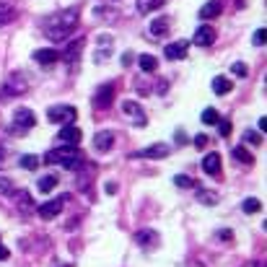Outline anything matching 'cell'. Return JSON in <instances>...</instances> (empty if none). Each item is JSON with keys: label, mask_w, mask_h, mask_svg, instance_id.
Listing matches in <instances>:
<instances>
[{"label": "cell", "mask_w": 267, "mask_h": 267, "mask_svg": "<svg viewBox=\"0 0 267 267\" xmlns=\"http://www.w3.org/2000/svg\"><path fill=\"white\" fill-rule=\"evenodd\" d=\"M218 120H220V117H218L215 109H205V112H202V125H215Z\"/></svg>", "instance_id": "1f68e13d"}, {"label": "cell", "mask_w": 267, "mask_h": 267, "mask_svg": "<svg viewBox=\"0 0 267 267\" xmlns=\"http://www.w3.org/2000/svg\"><path fill=\"white\" fill-rule=\"evenodd\" d=\"M138 158H166L169 156V145L166 143H156L151 148H143V151L135 153Z\"/></svg>", "instance_id": "9a60e30c"}, {"label": "cell", "mask_w": 267, "mask_h": 267, "mask_svg": "<svg viewBox=\"0 0 267 267\" xmlns=\"http://www.w3.org/2000/svg\"><path fill=\"white\" fill-rule=\"evenodd\" d=\"M192 42H195L197 47H210V44L215 42V29H213L210 24L200 26L197 32H195V37H192Z\"/></svg>", "instance_id": "7c38bea8"}, {"label": "cell", "mask_w": 267, "mask_h": 267, "mask_svg": "<svg viewBox=\"0 0 267 267\" xmlns=\"http://www.w3.org/2000/svg\"><path fill=\"white\" fill-rule=\"evenodd\" d=\"M8 257H11V251H8L3 244H0V259H8Z\"/></svg>", "instance_id": "ab89813d"}, {"label": "cell", "mask_w": 267, "mask_h": 267, "mask_svg": "<svg viewBox=\"0 0 267 267\" xmlns=\"http://www.w3.org/2000/svg\"><path fill=\"white\" fill-rule=\"evenodd\" d=\"M187 52H189V42H184V39H179V42H169V44H166V50H164V55L169 57V60H184Z\"/></svg>", "instance_id": "8fae6325"}, {"label": "cell", "mask_w": 267, "mask_h": 267, "mask_svg": "<svg viewBox=\"0 0 267 267\" xmlns=\"http://www.w3.org/2000/svg\"><path fill=\"white\" fill-rule=\"evenodd\" d=\"M83 47H86V37H78V39L68 42V47L63 50L60 60L68 63V65H76V63H78V57H81V52H83Z\"/></svg>", "instance_id": "52a82bcc"}, {"label": "cell", "mask_w": 267, "mask_h": 267, "mask_svg": "<svg viewBox=\"0 0 267 267\" xmlns=\"http://www.w3.org/2000/svg\"><path fill=\"white\" fill-rule=\"evenodd\" d=\"M68 202V197H55V200H50V202H44V205H39V215L44 218V220H52V218H57L63 213V205Z\"/></svg>", "instance_id": "30bf717a"}, {"label": "cell", "mask_w": 267, "mask_h": 267, "mask_svg": "<svg viewBox=\"0 0 267 267\" xmlns=\"http://www.w3.org/2000/svg\"><path fill=\"white\" fill-rule=\"evenodd\" d=\"M218 236H220V239H223V241H228V239H233V233H231V231H220Z\"/></svg>", "instance_id": "60d3db41"}, {"label": "cell", "mask_w": 267, "mask_h": 267, "mask_svg": "<svg viewBox=\"0 0 267 267\" xmlns=\"http://www.w3.org/2000/svg\"><path fill=\"white\" fill-rule=\"evenodd\" d=\"M44 161H47V164H57V166H63L68 171H78L86 164V158L78 151V145H57L55 151H50L47 156H44Z\"/></svg>", "instance_id": "7a4b0ae2"}, {"label": "cell", "mask_w": 267, "mask_h": 267, "mask_svg": "<svg viewBox=\"0 0 267 267\" xmlns=\"http://www.w3.org/2000/svg\"><path fill=\"white\" fill-rule=\"evenodd\" d=\"M104 189H107V195H117V182H109Z\"/></svg>", "instance_id": "74e56055"}, {"label": "cell", "mask_w": 267, "mask_h": 267, "mask_svg": "<svg viewBox=\"0 0 267 267\" xmlns=\"http://www.w3.org/2000/svg\"><path fill=\"white\" fill-rule=\"evenodd\" d=\"M83 138V132L76 127V125H63L60 130H57V143H65V145H78Z\"/></svg>", "instance_id": "9c48e42d"}, {"label": "cell", "mask_w": 267, "mask_h": 267, "mask_svg": "<svg viewBox=\"0 0 267 267\" xmlns=\"http://www.w3.org/2000/svg\"><path fill=\"white\" fill-rule=\"evenodd\" d=\"M174 184L182 187V189H197V182L192 179V176H187V174H176L174 176Z\"/></svg>", "instance_id": "4316f807"}, {"label": "cell", "mask_w": 267, "mask_h": 267, "mask_svg": "<svg viewBox=\"0 0 267 267\" xmlns=\"http://www.w3.org/2000/svg\"><path fill=\"white\" fill-rule=\"evenodd\" d=\"M11 197H16V202H19V210L21 213H29V210H32V195H29V192L26 189H21V192H13V195Z\"/></svg>", "instance_id": "603a6c76"}, {"label": "cell", "mask_w": 267, "mask_h": 267, "mask_svg": "<svg viewBox=\"0 0 267 267\" xmlns=\"http://www.w3.org/2000/svg\"><path fill=\"white\" fill-rule=\"evenodd\" d=\"M246 267H259V264H246Z\"/></svg>", "instance_id": "7bdbcfd3"}, {"label": "cell", "mask_w": 267, "mask_h": 267, "mask_svg": "<svg viewBox=\"0 0 267 267\" xmlns=\"http://www.w3.org/2000/svg\"><path fill=\"white\" fill-rule=\"evenodd\" d=\"M135 241H138L140 246H145V249H148V246L153 249V246H158V244H161V236H158L153 228H140V231L135 233Z\"/></svg>", "instance_id": "4fadbf2b"}, {"label": "cell", "mask_w": 267, "mask_h": 267, "mask_svg": "<svg viewBox=\"0 0 267 267\" xmlns=\"http://www.w3.org/2000/svg\"><path fill=\"white\" fill-rule=\"evenodd\" d=\"M21 166H24L26 171H34V169L39 166V156H32V153H29V156H21Z\"/></svg>", "instance_id": "f546056e"}, {"label": "cell", "mask_w": 267, "mask_h": 267, "mask_svg": "<svg viewBox=\"0 0 267 267\" xmlns=\"http://www.w3.org/2000/svg\"><path fill=\"white\" fill-rule=\"evenodd\" d=\"M63 267H70V264H63Z\"/></svg>", "instance_id": "ee69618b"}, {"label": "cell", "mask_w": 267, "mask_h": 267, "mask_svg": "<svg viewBox=\"0 0 267 267\" xmlns=\"http://www.w3.org/2000/svg\"><path fill=\"white\" fill-rule=\"evenodd\" d=\"M112 145H114V135H112V132L101 130V132H96V135H94V148H96L99 153L112 151Z\"/></svg>", "instance_id": "2e32d148"}, {"label": "cell", "mask_w": 267, "mask_h": 267, "mask_svg": "<svg viewBox=\"0 0 267 267\" xmlns=\"http://www.w3.org/2000/svg\"><path fill=\"white\" fill-rule=\"evenodd\" d=\"M47 117H50V122H55V125H73V122H76V117H78V112L73 107H65V104H55V107H50Z\"/></svg>", "instance_id": "277c9868"}, {"label": "cell", "mask_w": 267, "mask_h": 267, "mask_svg": "<svg viewBox=\"0 0 267 267\" xmlns=\"http://www.w3.org/2000/svg\"><path fill=\"white\" fill-rule=\"evenodd\" d=\"M202 171L210 174V176H220V156L215 151H210L202 158Z\"/></svg>", "instance_id": "e0dca14e"}, {"label": "cell", "mask_w": 267, "mask_h": 267, "mask_svg": "<svg viewBox=\"0 0 267 267\" xmlns=\"http://www.w3.org/2000/svg\"><path fill=\"white\" fill-rule=\"evenodd\" d=\"M34 125H37V117L32 109H16V114H13V120L8 125V132L11 135H26Z\"/></svg>", "instance_id": "3957f363"}, {"label": "cell", "mask_w": 267, "mask_h": 267, "mask_svg": "<svg viewBox=\"0 0 267 267\" xmlns=\"http://www.w3.org/2000/svg\"><path fill=\"white\" fill-rule=\"evenodd\" d=\"M164 3L166 0H135V6H138V11L143 13V16H148V13H153L158 8H164Z\"/></svg>", "instance_id": "44dd1931"}, {"label": "cell", "mask_w": 267, "mask_h": 267, "mask_svg": "<svg viewBox=\"0 0 267 267\" xmlns=\"http://www.w3.org/2000/svg\"><path fill=\"white\" fill-rule=\"evenodd\" d=\"M112 101H114V83L99 86L96 94H94V107H96V109H109Z\"/></svg>", "instance_id": "ba28073f"}, {"label": "cell", "mask_w": 267, "mask_h": 267, "mask_svg": "<svg viewBox=\"0 0 267 267\" xmlns=\"http://www.w3.org/2000/svg\"><path fill=\"white\" fill-rule=\"evenodd\" d=\"M13 192H16V189H13V182H11V179H6V176H3V179H0V195L11 197Z\"/></svg>", "instance_id": "d6a6232c"}, {"label": "cell", "mask_w": 267, "mask_h": 267, "mask_svg": "<svg viewBox=\"0 0 267 267\" xmlns=\"http://www.w3.org/2000/svg\"><path fill=\"white\" fill-rule=\"evenodd\" d=\"M233 158L241 161V164H246V166H254V156H251L244 145H236V148H233Z\"/></svg>", "instance_id": "d4e9b609"}, {"label": "cell", "mask_w": 267, "mask_h": 267, "mask_svg": "<svg viewBox=\"0 0 267 267\" xmlns=\"http://www.w3.org/2000/svg\"><path fill=\"white\" fill-rule=\"evenodd\" d=\"M169 29H171V21H169L166 16H161V19H153V21H151V34H153V37H164V34H169Z\"/></svg>", "instance_id": "ffe728a7"}, {"label": "cell", "mask_w": 267, "mask_h": 267, "mask_svg": "<svg viewBox=\"0 0 267 267\" xmlns=\"http://www.w3.org/2000/svg\"><path fill=\"white\" fill-rule=\"evenodd\" d=\"M215 125H218V132H220V138H228V135H231V122H228V120H218Z\"/></svg>", "instance_id": "836d02e7"}, {"label": "cell", "mask_w": 267, "mask_h": 267, "mask_svg": "<svg viewBox=\"0 0 267 267\" xmlns=\"http://www.w3.org/2000/svg\"><path fill=\"white\" fill-rule=\"evenodd\" d=\"M251 44H254V47H262L264 44V29H257L254 37H251Z\"/></svg>", "instance_id": "e575fe53"}, {"label": "cell", "mask_w": 267, "mask_h": 267, "mask_svg": "<svg viewBox=\"0 0 267 267\" xmlns=\"http://www.w3.org/2000/svg\"><path fill=\"white\" fill-rule=\"evenodd\" d=\"M244 143H246V145H249V143H251V145H262V135H259V132H254V130H246V132H244Z\"/></svg>", "instance_id": "4dcf8cb0"}, {"label": "cell", "mask_w": 267, "mask_h": 267, "mask_svg": "<svg viewBox=\"0 0 267 267\" xmlns=\"http://www.w3.org/2000/svg\"><path fill=\"white\" fill-rule=\"evenodd\" d=\"M32 57H34V63H39L42 68H52L57 60H60V52L57 50H37Z\"/></svg>", "instance_id": "5bb4252c"}, {"label": "cell", "mask_w": 267, "mask_h": 267, "mask_svg": "<svg viewBox=\"0 0 267 267\" xmlns=\"http://www.w3.org/2000/svg\"><path fill=\"white\" fill-rule=\"evenodd\" d=\"M195 148L197 151H205L207 148V135H195Z\"/></svg>", "instance_id": "8d00e7d4"}, {"label": "cell", "mask_w": 267, "mask_h": 267, "mask_svg": "<svg viewBox=\"0 0 267 267\" xmlns=\"http://www.w3.org/2000/svg\"><path fill=\"white\" fill-rule=\"evenodd\" d=\"M197 197H200V202H205V205H215V202H218L215 192H207V189H200V187H197Z\"/></svg>", "instance_id": "f1b7e54d"}, {"label": "cell", "mask_w": 267, "mask_h": 267, "mask_svg": "<svg viewBox=\"0 0 267 267\" xmlns=\"http://www.w3.org/2000/svg\"><path fill=\"white\" fill-rule=\"evenodd\" d=\"M138 63H140V70H143V73H156V68H158V60H156L153 55H140Z\"/></svg>", "instance_id": "484cf974"}, {"label": "cell", "mask_w": 267, "mask_h": 267, "mask_svg": "<svg viewBox=\"0 0 267 267\" xmlns=\"http://www.w3.org/2000/svg\"><path fill=\"white\" fill-rule=\"evenodd\" d=\"M122 114L127 117V120L135 122V127H145V125H148V117H145L143 107H140L138 101H132V99H125V101H122Z\"/></svg>", "instance_id": "5b68a950"}, {"label": "cell", "mask_w": 267, "mask_h": 267, "mask_svg": "<svg viewBox=\"0 0 267 267\" xmlns=\"http://www.w3.org/2000/svg\"><path fill=\"white\" fill-rule=\"evenodd\" d=\"M241 210L249 213V215H251V213H259V210H262V202H259L257 197H249V200L241 202Z\"/></svg>", "instance_id": "83f0119b"}, {"label": "cell", "mask_w": 267, "mask_h": 267, "mask_svg": "<svg viewBox=\"0 0 267 267\" xmlns=\"http://www.w3.org/2000/svg\"><path fill=\"white\" fill-rule=\"evenodd\" d=\"M259 130H262V132H267V120H264V117L259 120Z\"/></svg>", "instance_id": "b9f144b4"}, {"label": "cell", "mask_w": 267, "mask_h": 267, "mask_svg": "<svg viewBox=\"0 0 267 267\" xmlns=\"http://www.w3.org/2000/svg\"><path fill=\"white\" fill-rule=\"evenodd\" d=\"M231 86H233V83H231L226 76H215V78H213V91H215L218 96H226V94L231 91Z\"/></svg>", "instance_id": "cb8c5ba5"}, {"label": "cell", "mask_w": 267, "mask_h": 267, "mask_svg": "<svg viewBox=\"0 0 267 267\" xmlns=\"http://www.w3.org/2000/svg\"><path fill=\"white\" fill-rule=\"evenodd\" d=\"M78 24H81V8L73 6V8L57 11V13H52V16H47L42 29H44V34H47V39L63 42V39H68L73 32H76Z\"/></svg>", "instance_id": "6da1fadb"}, {"label": "cell", "mask_w": 267, "mask_h": 267, "mask_svg": "<svg viewBox=\"0 0 267 267\" xmlns=\"http://www.w3.org/2000/svg\"><path fill=\"white\" fill-rule=\"evenodd\" d=\"M220 11H223L220 0H210V3H205V6L200 8V19H202V21H210V19L220 16Z\"/></svg>", "instance_id": "ac0fdd59"}, {"label": "cell", "mask_w": 267, "mask_h": 267, "mask_svg": "<svg viewBox=\"0 0 267 267\" xmlns=\"http://www.w3.org/2000/svg\"><path fill=\"white\" fill-rule=\"evenodd\" d=\"M122 65H125V68L132 65V52H125V55H122Z\"/></svg>", "instance_id": "f35d334b"}, {"label": "cell", "mask_w": 267, "mask_h": 267, "mask_svg": "<svg viewBox=\"0 0 267 267\" xmlns=\"http://www.w3.org/2000/svg\"><path fill=\"white\" fill-rule=\"evenodd\" d=\"M13 19H16V8H13L11 0H0V26L11 24Z\"/></svg>", "instance_id": "d6986e66"}, {"label": "cell", "mask_w": 267, "mask_h": 267, "mask_svg": "<svg viewBox=\"0 0 267 267\" xmlns=\"http://www.w3.org/2000/svg\"><path fill=\"white\" fill-rule=\"evenodd\" d=\"M246 73H249V70H246V65H244V63H233V76H239V78H244V76H246Z\"/></svg>", "instance_id": "d590c367"}, {"label": "cell", "mask_w": 267, "mask_h": 267, "mask_svg": "<svg viewBox=\"0 0 267 267\" xmlns=\"http://www.w3.org/2000/svg\"><path fill=\"white\" fill-rule=\"evenodd\" d=\"M29 91V83H26V76L24 73H13V76L3 83V94L6 96H21Z\"/></svg>", "instance_id": "8992f818"}, {"label": "cell", "mask_w": 267, "mask_h": 267, "mask_svg": "<svg viewBox=\"0 0 267 267\" xmlns=\"http://www.w3.org/2000/svg\"><path fill=\"white\" fill-rule=\"evenodd\" d=\"M55 187H57V176H55V174H44L42 179L37 182V189L42 192V195H50Z\"/></svg>", "instance_id": "7402d4cb"}]
</instances>
